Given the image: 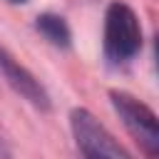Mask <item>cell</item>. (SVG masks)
<instances>
[{
  "label": "cell",
  "instance_id": "obj_1",
  "mask_svg": "<svg viewBox=\"0 0 159 159\" xmlns=\"http://www.w3.org/2000/svg\"><path fill=\"white\" fill-rule=\"evenodd\" d=\"M142 50V25L124 2H112L104 15V55L114 65L129 62Z\"/></svg>",
  "mask_w": 159,
  "mask_h": 159
},
{
  "label": "cell",
  "instance_id": "obj_2",
  "mask_svg": "<svg viewBox=\"0 0 159 159\" xmlns=\"http://www.w3.org/2000/svg\"><path fill=\"white\" fill-rule=\"evenodd\" d=\"M109 99H112V107L119 114L122 124L127 127V132L142 147V152L147 157H157L159 154V122H157V114L144 102H139L137 97H132L127 92H109Z\"/></svg>",
  "mask_w": 159,
  "mask_h": 159
},
{
  "label": "cell",
  "instance_id": "obj_3",
  "mask_svg": "<svg viewBox=\"0 0 159 159\" xmlns=\"http://www.w3.org/2000/svg\"><path fill=\"white\" fill-rule=\"evenodd\" d=\"M70 127L75 144L80 154L89 159H127L129 154L114 142V137L97 122V117L87 109H72L70 114Z\"/></svg>",
  "mask_w": 159,
  "mask_h": 159
},
{
  "label": "cell",
  "instance_id": "obj_4",
  "mask_svg": "<svg viewBox=\"0 0 159 159\" xmlns=\"http://www.w3.org/2000/svg\"><path fill=\"white\" fill-rule=\"evenodd\" d=\"M0 75L5 77V82L22 97V99H27L32 107H37V109H50V97H47V92H45V87L0 45Z\"/></svg>",
  "mask_w": 159,
  "mask_h": 159
},
{
  "label": "cell",
  "instance_id": "obj_5",
  "mask_svg": "<svg viewBox=\"0 0 159 159\" xmlns=\"http://www.w3.org/2000/svg\"><path fill=\"white\" fill-rule=\"evenodd\" d=\"M35 27H37V32H40L50 45L62 47V50H65V47H70L72 32H70V27H67L65 17L52 15V12H45V15H40V17L35 20Z\"/></svg>",
  "mask_w": 159,
  "mask_h": 159
},
{
  "label": "cell",
  "instance_id": "obj_6",
  "mask_svg": "<svg viewBox=\"0 0 159 159\" xmlns=\"http://www.w3.org/2000/svg\"><path fill=\"white\" fill-rule=\"evenodd\" d=\"M7 2H27V0H7Z\"/></svg>",
  "mask_w": 159,
  "mask_h": 159
}]
</instances>
